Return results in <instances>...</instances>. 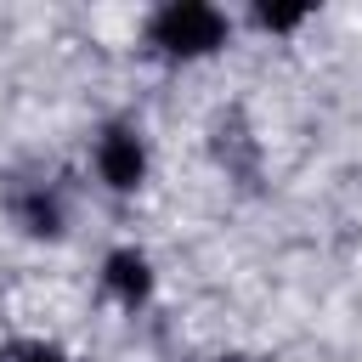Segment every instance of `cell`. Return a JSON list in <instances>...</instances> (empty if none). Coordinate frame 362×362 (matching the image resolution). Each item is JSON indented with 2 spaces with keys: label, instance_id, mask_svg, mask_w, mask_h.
<instances>
[{
  "label": "cell",
  "instance_id": "1",
  "mask_svg": "<svg viewBox=\"0 0 362 362\" xmlns=\"http://www.w3.org/2000/svg\"><path fill=\"white\" fill-rule=\"evenodd\" d=\"M226 40V17L204 0H175L153 17V45L164 57H204Z\"/></svg>",
  "mask_w": 362,
  "mask_h": 362
},
{
  "label": "cell",
  "instance_id": "2",
  "mask_svg": "<svg viewBox=\"0 0 362 362\" xmlns=\"http://www.w3.org/2000/svg\"><path fill=\"white\" fill-rule=\"evenodd\" d=\"M96 170H102V181H107V187H119V192H130V187H141V170H147V153H141V141H136V130H124V124H113V130L102 136V147H96Z\"/></svg>",
  "mask_w": 362,
  "mask_h": 362
},
{
  "label": "cell",
  "instance_id": "3",
  "mask_svg": "<svg viewBox=\"0 0 362 362\" xmlns=\"http://www.w3.org/2000/svg\"><path fill=\"white\" fill-rule=\"evenodd\" d=\"M107 288H113L124 305L147 300V288H153V272H147V260H141L136 249H119V255H107Z\"/></svg>",
  "mask_w": 362,
  "mask_h": 362
},
{
  "label": "cell",
  "instance_id": "4",
  "mask_svg": "<svg viewBox=\"0 0 362 362\" xmlns=\"http://www.w3.org/2000/svg\"><path fill=\"white\" fill-rule=\"evenodd\" d=\"M300 11H260V28H294Z\"/></svg>",
  "mask_w": 362,
  "mask_h": 362
},
{
  "label": "cell",
  "instance_id": "5",
  "mask_svg": "<svg viewBox=\"0 0 362 362\" xmlns=\"http://www.w3.org/2000/svg\"><path fill=\"white\" fill-rule=\"evenodd\" d=\"M28 362H62V356H51V351H34V356H28Z\"/></svg>",
  "mask_w": 362,
  "mask_h": 362
}]
</instances>
